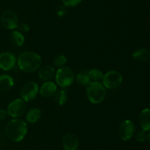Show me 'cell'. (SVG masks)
Instances as JSON below:
<instances>
[{
  "label": "cell",
  "instance_id": "1",
  "mask_svg": "<svg viewBox=\"0 0 150 150\" xmlns=\"http://www.w3.org/2000/svg\"><path fill=\"white\" fill-rule=\"evenodd\" d=\"M7 138L14 142L22 141L27 132V125L23 120L20 119H13L7 123L5 128Z\"/></svg>",
  "mask_w": 150,
  "mask_h": 150
},
{
  "label": "cell",
  "instance_id": "2",
  "mask_svg": "<svg viewBox=\"0 0 150 150\" xmlns=\"http://www.w3.org/2000/svg\"><path fill=\"white\" fill-rule=\"evenodd\" d=\"M41 63L40 56L33 51H25L21 54L18 59V65L21 70L27 73L38 70Z\"/></svg>",
  "mask_w": 150,
  "mask_h": 150
},
{
  "label": "cell",
  "instance_id": "3",
  "mask_svg": "<svg viewBox=\"0 0 150 150\" xmlns=\"http://www.w3.org/2000/svg\"><path fill=\"white\" fill-rule=\"evenodd\" d=\"M105 88L100 82H90L86 87V95L89 101L93 104L100 103L105 99Z\"/></svg>",
  "mask_w": 150,
  "mask_h": 150
},
{
  "label": "cell",
  "instance_id": "4",
  "mask_svg": "<svg viewBox=\"0 0 150 150\" xmlns=\"http://www.w3.org/2000/svg\"><path fill=\"white\" fill-rule=\"evenodd\" d=\"M56 81L62 88L70 85L74 81V73L73 70L66 66L60 67L56 73Z\"/></svg>",
  "mask_w": 150,
  "mask_h": 150
},
{
  "label": "cell",
  "instance_id": "5",
  "mask_svg": "<svg viewBox=\"0 0 150 150\" xmlns=\"http://www.w3.org/2000/svg\"><path fill=\"white\" fill-rule=\"evenodd\" d=\"M122 76L121 74L116 71H111L103 75V85L105 88L114 89L121 85L122 82Z\"/></svg>",
  "mask_w": 150,
  "mask_h": 150
},
{
  "label": "cell",
  "instance_id": "6",
  "mask_svg": "<svg viewBox=\"0 0 150 150\" xmlns=\"http://www.w3.org/2000/svg\"><path fill=\"white\" fill-rule=\"evenodd\" d=\"M1 23L7 29H14L18 26V19L14 11L7 10L1 15Z\"/></svg>",
  "mask_w": 150,
  "mask_h": 150
},
{
  "label": "cell",
  "instance_id": "7",
  "mask_svg": "<svg viewBox=\"0 0 150 150\" xmlns=\"http://www.w3.org/2000/svg\"><path fill=\"white\" fill-rule=\"evenodd\" d=\"M26 110V104L23 99H16L10 103L7 107V113L14 119L21 116Z\"/></svg>",
  "mask_w": 150,
  "mask_h": 150
},
{
  "label": "cell",
  "instance_id": "8",
  "mask_svg": "<svg viewBox=\"0 0 150 150\" xmlns=\"http://www.w3.org/2000/svg\"><path fill=\"white\" fill-rule=\"evenodd\" d=\"M39 87L35 82H28L22 87L21 96L23 101H30L38 95Z\"/></svg>",
  "mask_w": 150,
  "mask_h": 150
},
{
  "label": "cell",
  "instance_id": "9",
  "mask_svg": "<svg viewBox=\"0 0 150 150\" xmlns=\"http://www.w3.org/2000/svg\"><path fill=\"white\" fill-rule=\"evenodd\" d=\"M134 131V124L130 120H125L120 125L119 135L122 141H128L133 137Z\"/></svg>",
  "mask_w": 150,
  "mask_h": 150
},
{
  "label": "cell",
  "instance_id": "10",
  "mask_svg": "<svg viewBox=\"0 0 150 150\" xmlns=\"http://www.w3.org/2000/svg\"><path fill=\"white\" fill-rule=\"evenodd\" d=\"M16 64V57L10 51H4L0 54V69L4 71L13 69Z\"/></svg>",
  "mask_w": 150,
  "mask_h": 150
},
{
  "label": "cell",
  "instance_id": "11",
  "mask_svg": "<svg viewBox=\"0 0 150 150\" xmlns=\"http://www.w3.org/2000/svg\"><path fill=\"white\" fill-rule=\"evenodd\" d=\"M62 145L65 150H76L79 146V141L76 135L67 133L62 138Z\"/></svg>",
  "mask_w": 150,
  "mask_h": 150
},
{
  "label": "cell",
  "instance_id": "12",
  "mask_svg": "<svg viewBox=\"0 0 150 150\" xmlns=\"http://www.w3.org/2000/svg\"><path fill=\"white\" fill-rule=\"evenodd\" d=\"M57 85L55 83L53 82H45L40 87V93L43 97L48 98L54 96L57 92Z\"/></svg>",
  "mask_w": 150,
  "mask_h": 150
},
{
  "label": "cell",
  "instance_id": "13",
  "mask_svg": "<svg viewBox=\"0 0 150 150\" xmlns=\"http://www.w3.org/2000/svg\"><path fill=\"white\" fill-rule=\"evenodd\" d=\"M139 123L142 129L144 131L150 130V109H144L139 115Z\"/></svg>",
  "mask_w": 150,
  "mask_h": 150
},
{
  "label": "cell",
  "instance_id": "14",
  "mask_svg": "<svg viewBox=\"0 0 150 150\" xmlns=\"http://www.w3.org/2000/svg\"><path fill=\"white\" fill-rule=\"evenodd\" d=\"M14 85V80L11 76L8 74L0 75V91H7Z\"/></svg>",
  "mask_w": 150,
  "mask_h": 150
},
{
  "label": "cell",
  "instance_id": "15",
  "mask_svg": "<svg viewBox=\"0 0 150 150\" xmlns=\"http://www.w3.org/2000/svg\"><path fill=\"white\" fill-rule=\"evenodd\" d=\"M54 74H55V70H54V67L51 66H45L40 69L38 76H39L40 79L42 80L47 81L51 79Z\"/></svg>",
  "mask_w": 150,
  "mask_h": 150
},
{
  "label": "cell",
  "instance_id": "16",
  "mask_svg": "<svg viewBox=\"0 0 150 150\" xmlns=\"http://www.w3.org/2000/svg\"><path fill=\"white\" fill-rule=\"evenodd\" d=\"M133 57L137 61L146 62L150 58V53L146 49H138L133 51Z\"/></svg>",
  "mask_w": 150,
  "mask_h": 150
},
{
  "label": "cell",
  "instance_id": "17",
  "mask_svg": "<svg viewBox=\"0 0 150 150\" xmlns=\"http://www.w3.org/2000/svg\"><path fill=\"white\" fill-rule=\"evenodd\" d=\"M41 117V111L40 109L36 108H32L28 111L27 114H26V121L29 123H35L38 121Z\"/></svg>",
  "mask_w": 150,
  "mask_h": 150
},
{
  "label": "cell",
  "instance_id": "18",
  "mask_svg": "<svg viewBox=\"0 0 150 150\" xmlns=\"http://www.w3.org/2000/svg\"><path fill=\"white\" fill-rule=\"evenodd\" d=\"M11 42L16 46H21L24 42V36L18 31H14L10 35Z\"/></svg>",
  "mask_w": 150,
  "mask_h": 150
},
{
  "label": "cell",
  "instance_id": "19",
  "mask_svg": "<svg viewBox=\"0 0 150 150\" xmlns=\"http://www.w3.org/2000/svg\"><path fill=\"white\" fill-rule=\"evenodd\" d=\"M76 82L81 85H88L90 83L88 71H82L76 76Z\"/></svg>",
  "mask_w": 150,
  "mask_h": 150
},
{
  "label": "cell",
  "instance_id": "20",
  "mask_svg": "<svg viewBox=\"0 0 150 150\" xmlns=\"http://www.w3.org/2000/svg\"><path fill=\"white\" fill-rule=\"evenodd\" d=\"M88 74H89L90 82H100V80H102L103 77V73L98 69H92V70L88 71Z\"/></svg>",
  "mask_w": 150,
  "mask_h": 150
},
{
  "label": "cell",
  "instance_id": "21",
  "mask_svg": "<svg viewBox=\"0 0 150 150\" xmlns=\"http://www.w3.org/2000/svg\"><path fill=\"white\" fill-rule=\"evenodd\" d=\"M67 95L64 90H59L55 94V101L59 105H63L67 101Z\"/></svg>",
  "mask_w": 150,
  "mask_h": 150
},
{
  "label": "cell",
  "instance_id": "22",
  "mask_svg": "<svg viewBox=\"0 0 150 150\" xmlns=\"http://www.w3.org/2000/svg\"><path fill=\"white\" fill-rule=\"evenodd\" d=\"M67 62V59L64 55H58L54 60V65L57 67H62Z\"/></svg>",
  "mask_w": 150,
  "mask_h": 150
},
{
  "label": "cell",
  "instance_id": "23",
  "mask_svg": "<svg viewBox=\"0 0 150 150\" xmlns=\"http://www.w3.org/2000/svg\"><path fill=\"white\" fill-rule=\"evenodd\" d=\"M83 0H62L63 4L66 7H74L80 4Z\"/></svg>",
  "mask_w": 150,
  "mask_h": 150
},
{
  "label": "cell",
  "instance_id": "24",
  "mask_svg": "<svg viewBox=\"0 0 150 150\" xmlns=\"http://www.w3.org/2000/svg\"><path fill=\"white\" fill-rule=\"evenodd\" d=\"M57 13L59 17H63L67 13V8L65 5L59 6L57 9Z\"/></svg>",
  "mask_w": 150,
  "mask_h": 150
},
{
  "label": "cell",
  "instance_id": "25",
  "mask_svg": "<svg viewBox=\"0 0 150 150\" xmlns=\"http://www.w3.org/2000/svg\"><path fill=\"white\" fill-rule=\"evenodd\" d=\"M136 140H137V141H139V142H143V141H144L146 138V131L142 129V130L138 132L137 134H136Z\"/></svg>",
  "mask_w": 150,
  "mask_h": 150
},
{
  "label": "cell",
  "instance_id": "26",
  "mask_svg": "<svg viewBox=\"0 0 150 150\" xmlns=\"http://www.w3.org/2000/svg\"><path fill=\"white\" fill-rule=\"evenodd\" d=\"M18 26L22 32H27L29 30V26L26 23H21V24H18Z\"/></svg>",
  "mask_w": 150,
  "mask_h": 150
},
{
  "label": "cell",
  "instance_id": "27",
  "mask_svg": "<svg viewBox=\"0 0 150 150\" xmlns=\"http://www.w3.org/2000/svg\"><path fill=\"white\" fill-rule=\"evenodd\" d=\"M7 112L6 110H3V109H0V121H2L6 119L7 116Z\"/></svg>",
  "mask_w": 150,
  "mask_h": 150
},
{
  "label": "cell",
  "instance_id": "28",
  "mask_svg": "<svg viewBox=\"0 0 150 150\" xmlns=\"http://www.w3.org/2000/svg\"><path fill=\"white\" fill-rule=\"evenodd\" d=\"M146 141H147L148 144H149V146H150V133L148 134V135H146Z\"/></svg>",
  "mask_w": 150,
  "mask_h": 150
}]
</instances>
